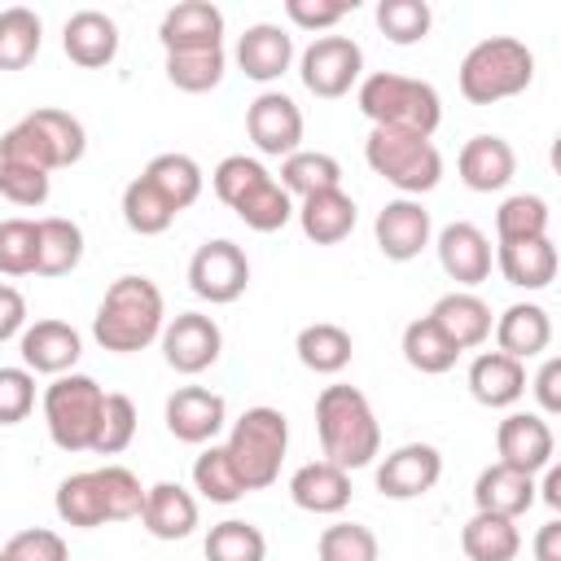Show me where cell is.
<instances>
[{"label":"cell","mask_w":561,"mask_h":561,"mask_svg":"<svg viewBox=\"0 0 561 561\" xmlns=\"http://www.w3.org/2000/svg\"><path fill=\"white\" fill-rule=\"evenodd\" d=\"M276 184L289 197L329 193V188H342V162L333 153H320V149H298V153L280 158V180Z\"/></svg>","instance_id":"obj_34"},{"label":"cell","mask_w":561,"mask_h":561,"mask_svg":"<svg viewBox=\"0 0 561 561\" xmlns=\"http://www.w3.org/2000/svg\"><path fill=\"white\" fill-rule=\"evenodd\" d=\"M245 131L259 153L289 158L302 149V110L285 92H259L245 110Z\"/></svg>","instance_id":"obj_12"},{"label":"cell","mask_w":561,"mask_h":561,"mask_svg":"<svg viewBox=\"0 0 561 561\" xmlns=\"http://www.w3.org/2000/svg\"><path fill=\"white\" fill-rule=\"evenodd\" d=\"M535 561H561V522H543L535 535Z\"/></svg>","instance_id":"obj_56"},{"label":"cell","mask_w":561,"mask_h":561,"mask_svg":"<svg viewBox=\"0 0 561 561\" xmlns=\"http://www.w3.org/2000/svg\"><path fill=\"white\" fill-rule=\"evenodd\" d=\"M364 162L403 197H421L443 180V153L434 149L430 136H416V131L373 127L364 140Z\"/></svg>","instance_id":"obj_7"},{"label":"cell","mask_w":561,"mask_h":561,"mask_svg":"<svg viewBox=\"0 0 561 561\" xmlns=\"http://www.w3.org/2000/svg\"><path fill=\"white\" fill-rule=\"evenodd\" d=\"M399 351H403L408 368H416V373H425V377L451 373V368H456V359H460V351L443 337V329H438L430 316H421V320H412V324L403 329Z\"/></svg>","instance_id":"obj_36"},{"label":"cell","mask_w":561,"mask_h":561,"mask_svg":"<svg viewBox=\"0 0 561 561\" xmlns=\"http://www.w3.org/2000/svg\"><path fill=\"white\" fill-rule=\"evenodd\" d=\"M250 285V259L237 241L228 237H215V241H202L188 259V289L210 302V307H224V302H237Z\"/></svg>","instance_id":"obj_10"},{"label":"cell","mask_w":561,"mask_h":561,"mask_svg":"<svg viewBox=\"0 0 561 561\" xmlns=\"http://www.w3.org/2000/svg\"><path fill=\"white\" fill-rule=\"evenodd\" d=\"M175 206L145 180V175H136L127 188H123V224L136 232V237H158V232H167L171 224H175Z\"/></svg>","instance_id":"obj_39"},{"label":"cell","mask_w":561,"mask_h":561,"mask_svg":"<svg viewBox=\"0 0 561 561\" xmlns=\"http://www.w3.org/2000/svg\"><path fill=\"white\" fill-rule=\"evenodd\" d=\"M140 522L153 539H188L197 530V495L180 482H153L145 486Z\"/></svg>","instance_id":"obj_27"},{"label":"cell","mask_w":561,"mask_h":561,"mask_svg":"<svg viewBox=\"0 0 561 561\" xmlns=\"http://www.w3.org/2000/svg\"><path fill=\"white\" fill-rule=\"evenodd\" d=\"M316 557L320 561H377L381 557V543L368 526L359 522H333L320 530L316 539Z\"/></svg>","instance_id":"obj_47"},{"label":"cell","mask_w":561,"mask_h":561,"mask_svg":"<svg viewBox=\"0 0 561 561\" xmlns=\"http://www.w3.org/2000/svg\"><path fill=\"white\" fill-rule=\"evenodd\" d=\"M430 320L443 329V337L465 355V351H478L486 337H491V324H495V316H491V307L473 294V289H451V294H443L434 307H430Z\"/></svg>","instance_id":"obj_22"},{"label":"cell","mask_w":561,"mask_h":561,"mask_svg":"<svg viewBox=\"0 0 561 561\" xmlns=\"http://www.w3.org/2000/svg\"><path fill=\"white\" fill-rule=\"evenodd\" d=\"M39 232V259H35V276H66L79 267L83 259V228L66 215H44L35 219Z\"/></svg>","instance_id":"obj_33"},{"label":"cell","mask_w":561,"mask_h":561,"mask_svg":"<svg viewBox=\"0 0 561 561\" xmlns=\"http://www.w3.org/2000/svg\"><path fill=\"white\" fill-rule=\"evenodd\" d=\"M530 390H535V399H539V416H557V412H561V359H557V355H548V359L539 364Z\"/></svg>","instance_id":"obj_54"},{"label":"cell","mask_w":561,"mask_h":561,"mask_svg":"<svg viewBox=\"0 0 561 561\" xmlns=\"http://www.w3.org/2000/svg\"><path fill=\"white\" fill-rule=\"evenodd\" d=\"M31 408H35V373L22 364L0 368V425L26 421Z\"/></svg>","instance_id":"obj_52"},{"label":"cell","mask_w":561,"mask_h":561,"mask_svg":"<svg viewBox=\"0 0 561 561\" xmlns=\"http://www.w3.org/2000/svg\"><path fill=\"white\" fill-rule=\"evenodd\" d=\"M294 215H298L302 237L316 241V245H337V241H346V237L355 232V219H359L355 197L342 193V188L302 197V206H294Z\"/></svg>","instance_id":"obj_30"},{"label":"cell","mask_w":561,"mask_h":561,"mask_svg":"<svg viewBox=\"0 0 561 561\" xmlns=\"http://www.w3.org/2000/svg\"><path fill=\"white\" fill-rule=\"evenodd\" d=\"M26 123H31V127L44 136V145L53 149L57 171H61V167H75V162L83 158V149H88V131H83V123H79L70 110L39 105V110L26 114Z\"/></svg>","instance_id":"obj_38"},{"label":"cell","mask_w":561,"mask_h":561,"mask_svg":"<svg viewBox=\"0 0 561 561\" xmlns=\"http://www.w3.org/2000/svg\"><path fill=\"white\" fill-rule=\"evenodd\" d=\"M355 105L373 127H390V131L434 136L443 123V101H438L434 83L412 79V75H394V70L364 75L355 88Z\"/></svg>","instance_id":"obj_4"},{"label":"cell","mask_w":561,"mask_h":561,"mask_svg":"<svg viewBox=\"0 0 561 561\" xmlns=\"http://www.w3.org/2000/svg\"><path fill=\"white\" fill-rule=\"evenodd\" d=\"M175 210H188L202 197V167L188 153H158L149 158V167L140 171Z\"/></svg>","instance_id":"obj_37"},{"label":"cell","mask_w":561,"mask_h":561,"mask_svg":"<svg viewBox=\"0 0 561 561\" xmlns=\"http://www.w3.org/2000/svg\"><path fill=\"white\" fill-rule=\"evenodd\" d=\"M456 171H460L465 188H473V193H500L513 180V171H517V153H513V145L504 136L482 131V136H469L460 145Z\"/></svg>","instance_id":"obj_21"},{"label":"cell","mask_w":561,"mask_h":561,"mask_svg":"<svg viewBox=\"0 0 561 561\" xmlns=\"http://www.w3.org/2000/svg\"><path fill=\"white\" fill-rule=\"evenodd\" d=\"M373 237H377V250L390 259V263H408L416 259L430 237H434V224H430V210L416 202V197H394L377 210L373 219Z\"/></svg>","instance_id":"obj_15"},{"label":"cell","mask_w":561,"mask_h":561,"mask_svg":"<svg viewBox=\"0 0 561 561\" xmlns=\"http://www.w3.org/2000/svg\"><path fill=\"white\" fill-rule=\"evenodd\" d=\"M162 324H167V302H162V289L149 280V276H118L96 316H92V337L101 351H114V355H136L145 351L149 342L162 337Z\"/></svg>","instance_id":"obj_1"},{"label":"cell","mask_w":561,"mask_h":561,"mask_svg":"<svg viewBox=\"0 0 561 561\" xmlns=\"http://www.w3.org/2000/svg\"><path fill=\"white\" fill-rule=\"evenodd\" d=\"M22 329H26V298L0 280V342L22 337Z\"/></svg>","instance_id":"obj_55"},{"label":"cell","mask_w":561,"mask_h":561,"mask_svg":"<svg viewBox=\"0 0 561 561\" xmlns=\"http://www.w3.org/2000/svg\"><path fill=\"white\" fill-rule=\"evenodd\" d=\"M495 451H500V465L522 469V473L535 478L539 469L552 465L557 434H552L548 416H539V412H508L495 425Z\"/></svg>","instance_id":"obj_13"},{"label":"cell","mask_w":561,"mask_h":561,"mask_svg":"<svg viewBox=\"0 0 561 561\" xmlns=\"http://www.w3.org/2000/svg\"><path fill=\"white\" fill-rule=\"evenodd\" d=\"M443 478V451L434 443H403L377 465V491L386 500H416Z\"/></svg>","instance_id":"obj_14"},{"label":"cell","mask_w":561,"mask_h":561,"mask_svg":"<svg viewBox=\"0 0 561 561\" xmlns=\"http://www.w3.org/2000/svg\"><path fill=\"white\" fill-rule=\"evenodd\" d=\"M491 333H495V351L526 364V359H535L552 346V316L539 302H513L495 316Z\"/></svg>","instance_id":"obj_24"},{"label":"cell","mask_w":561,"mask_h":561,"mask_svg":"<svg viewBox=\"0 0 561 561\" xmlns=\"http://www.w3.org/2000/svg\"><path fill=\"white\" fill-rule=\"evenodd\" d=\"M145 504V486L127 465H101V469H83L61 478L53 508L66 526L79 530H96L105 522H131L140 517Z\"/></svg>","instance_id":"obj_2"},{"label":"cell","mask_w":561,"mask_h":561,"mask_svg":"<svg viewBox=\"0 0 561 561\" xmlns=\"http://www.w3.org/2000/svg\"><path fill=\"white\" fill-rule=\"evenodd\" d=\"M548 202L535 193H513L500 202L495 210V241H530V237H548Z\"/></svg>","instance_id":"obj_42"},{"label":"cell","mask_w":561,"mask_h":561,"mask_svg":"<svg viewBox=\"0 0 561 561\" xmlns=\"http://www.w3.org/2000/svg\"><path fill=\"white\" fill-rule=\"evenodd\" d=\"M158 39L167 53L184 48H224V13L210 0H180L162 13Z\"/></svg>","instance_id":"obj_19"},{"label":"cell","mask_w":561,"mask_h":561,"mask_svg":"<svg viewBox=\"0 0 561 561\" xmlns=\"http://www.w3.org/2000/svg\"><path fill=\"white\" fill-rule=\"evenodd\" d=\"M167 430L180 438V443H215V434L228 425V403L224 394L206 390V386H180L171 399H167Z\"/></svg>","instance_id":"obj_17"},{"label":"cell","mask_w":561,"mask_h":561,"mask_svg":"<svg viewBox=\"0 0 561 561\" xmlns=\"http://www.w3.org/2000/svg\"><path fill=\"white\" fill-rule=\"evenodd\" d=\"M162 359L175 368V373H184V377H197V373H206L215 359H219V351H224V329L210 320V316H202V311H180L175 320H167L162 324Z\"/></svg>","instance_id":"obj_11"},{"label":"cell","mask_w":561,"mask_h":561,"mask_svg":"<svg viewBox=\"0 0 561 561\" xmlns=\"http://www.w3.org/2000/svg\"><path fill=\"white\" fill-rule=\"evenodd\" d=\"M39 259L35 219H0V276H31Z\"/></svg>","instance_id":"obj_48"},{"label":"cell","mask_w":561,"mask_h":561,"mask_svg":"<svg viewBox=\"0 0 561 561\" xmlns=\"http://www.w3.org/2000/svg\"><path fill=\"white\" fill-rule=\"evenodd\" d=\"M136 421H140V416H136L131 394L110 390V394H105V408H101V425H96L92 451H96V456H118V451H127L131 438H136Z\"/></svg>","instance_id":"obj_46"},{"label":"cell","mask_w":561,"mask_h":561,"mask_svg":"<svg viewBox=\"0 0 561 561\" xmlns=\"http://www.w3.org/2000/svg\"><path fill=\"white\" fill-rule=\"evenodd\" d=\"M535 478L522 473V469H508V465H486L473 482V508L478 513H500V517H522L535 508Z\"/></svg>","instance_id":"obj_29"},{"label":"cell","mask_w":561,"mask_h":561,"mask_svg":"<svg viewBox=\"0 0 561 561\" xmlns=\"http://www.w3.org/2000/svg\"><path fill=\"white\" fill-rule=\"evenodd\" d=\"M0 561H70V548H66V539L57 530L31 526V530H18L0 548Z\"/></svg>","instance_id":"obj_51"},{"label":"cell","mask_w":561,"mask_h":561,"mask_svg":"<svg viewBox=\"0 0 561 561\" xmlns=\"http://www.w3.org/2000/svg\"><path fill=\"white\" fill-rule=\"evenodd\" d=\"M430 26H434V9L425 0H381L377 4V31L399 48L421 44L430 35Z\"/></svg>","instance_id":"obj_44"},{"label":"cell","mask_w":561,"mask_h":561,"mask_svg":"<svg viewBox=\"0 0 561 561\" xmlns=\"http://www.w3.org/2000/svg\"><path fill=\"white\" fill-rule=\"evenodd\" d=\"M434 250H438V267L456 280V285H465V289H473V285H482L486 276H491V241H486V232L478 228V224H469V219H456V224H447L443 232H438V241H434Z\"/></svg>","instance_id":"obj_18"},{"label":"cell","mask_w":561,"mask_h":561,"mask_svg":"<svg viewBox=\"0 0 561 561\" xmlns=\"http://www.w3.org/2000/svg\"><path fill=\"white\" fill-rule=\"evenodd\" d=\"M316 434L320 451L337 469H364L381 451V425L364 390L355 386H324L316 394Z\"/></svg>","instance_id":"obj_3"},{"label":"cell","mask_w":561,"mask_h":561,"mask_svg":"<svg viewBox=\"0 0 561 561\" xmlns=\"http://www.w3.org/2000/svg\"><path fill=\"white\" fill-rule=\"evenodd\" d=\"M302 88L320 101H337L364 79V48L351 35H316L298 57Z\"/></svg>","instance_id":"obj_9"},{"label":"cell","mask_w":561,"mask_h":561,"mask_svg":"<svg viewBox=\"0 0 561 561\" xmlns=\"http://www.w3.org/2000/svg\"><path fill=\"white\" fill-rule=\"evenodd\" d=\"M289 500L302 508V513H316V517H333L351 504V473L329 465V460H311V465H298L294 478H289Z\"/></svg>","instance_id":"obj_25"},{"label":"cell","mask_w":561,"mask_h":561,"mask_svg":"<svg viewBox=\"0 0 561 561\" xmlns=\"http://www.w3.org/2000/svg\"><path fill=\"white\" fill-rule=\"evenodd\" d=\"M469 394L482 408H513L526 394V364L504 351H478L469 364Z\"/></svg>","instance_id":"obj_26"},{"label":"cell","mask_w":561,"mask_h":561,"mask_svg":"<svg viewBox=\"0 0 561 561\" xmlns=\"http://www.w3.org/2000/svg\"><path fill=\"white\" fill-rule=\"evenodd\" d=\"M539 473H543V482L535 486V495H539L548 508H561V469L548 465V469H539Z\"/></svg>","instance_id":"obj_57"},{"label":"cell","mask_w":561,"mask_h":561,"mask_svg":"<svg viewBox=\"0 0 561 561\" xmlns=\"http://www.w3.org/2000/svg\"><path fill=\"white\" fill-rule=\"evenodd\" d=\"M101 408H105V390L88 373L53 377V386L44 390L48 438L61 451H92V438H96V425H101Z\"/></svg>","instance_id":"obj_8"},{"label":"cell","mask_w":561,"mask_h":561,"mask_svg":"<svg viewBox=\"0 0 561 561\" xmlns=\"http://www.w3.org/2000/svg\"><path fill=\"white\" fill-rule=\"evenodd\" d=\"M224 70H228V57L224 48H184V53H167V79L180 88V92H210L224 83Z\"/></svg>","instance_id":"obj_40"},{"label":"cell","mask_w":561,"mask_h":561,"mask_svg":"<svg viewBox=\"0 0 561 561\" xmlns=\"http://www.w3.org/2000/svg\"><path fill=\"white\" fill-rule=\"evenodd\" d=\"M18 355H22V368H31V373L66 377V373H75V364L83 355V337L66 320H35L22 329Z\"/></svg>","instance_id":"obj_16"},{"label":"cell","mask_w":561,"mask_h":561,"mask_svg":"<svg viewBox=\"0 0 561 561\" xmlns=\"http://www.w3.org/2000/svg\"><path fill=\"white\" fill-rule=\"evenodd\" d=\"M193 486H197L202 500H210V504H237V500L245 495V486H241V478H237L228 451L215 447V443L193 460Z\"/></svg>","instance_id":"obj_45"},{"label":"cell","mask_w":561,"mask_h":561,"mask_svg":"<svg viewBox=\"0 0 561 561\" xmlns=\"http://www.w3.org/2000/svg\"><path fill=\"white\" fill-rule=\"evenodd\" d=\"M294 351H298V364H302V368H311V373H320V377H333V373H342V368L351 364L355 342H351V333H346L342 324L316 320V324L298 329Z\"/></svg>","instance_id":"obj_31"},{"label":"cell","mask_w":561,"mask_h":561,"mask_svg":"<svg viewBox=\"0 0 561 561\" xmlns=\"http://www.w3.org/2000/svg\"><path fill=\"white\" fill-rule=\"evenodd\" d=\"M206 561H267V539L254 522L228 517L219 526H210L206 535Z\"/></svg>","instance_id":"obj_43"},{"label":"cell","mask_w":561,"mask_h":561,"mask_svg":"<svg viewBox=\"0 0 561 561\" xmlns=\"http://www.w3.org/2000/svg\"><path fill=\"white\" fill-rule=\"evenodd\" d=\"M232 215H237L245 228H254V232H276V228H285V224L294 219V197L276 184V175H267L259 188H250V193L232 206Z\"/></svg>","instance_id":"obj_41"},{"label":"cell","mask_w":561,"mask_h":561,"mask_svg":"<svg viewBox=\"0 0 561 561\" xmlns=\"http://www.w3.org/2000/svg\"><path fill=\"white\" fill-rule=\"evenodd\" d=\"M237 66L254 83H272L294 66V35L276 22H254L237 39Z\"/></svg>","instance_id":"obj_23"},{"label":"cell","mask_w":561,"mask_h":561,"mask_svg":"<svg viewBox=\"0 0 561 561\" xmlns=\"http://www.w3.org/2000/svg\"><path fill=\"white\" fill-rule=\"evenodd\" d=\"M495 267L508 285L517 289H548L557 280L561 254L552 245V237H530V241H504L495 250Z\"/></svg>","instance_id":"obj_28"},{"label":"cell","mask_w":561,"mask_h":561,"mask_svg":"<svg viewBox=\"0 0 561 561\" xmlns=\"http://www.w3.org/2000/svg\"><path fill=\"white\" fill-rule=\"evenodd\" d=\"M44 44V22L26 4L0 9V70H26Z\"/></svg>","instance_id":"obj_35"},{"label":"cell","mask_w":561,"mask_h":561,"mask_svg":"<svg viewBox=\"0 0 561 561\" xmlns=\"http://www.w3.org/2000/svg\"><path fill=\"white\" fill-rule=\"evenodd\" d=\"M351 9L355 0H285V18L302 31H333Z\"/></svg>","instance_id":"obj_53"},{"label":"cell","mask_w":561,"mask_h":561,"mask_svg":"<svg viewBox=\"0 0 561 561\" xmlns=\"http://www.w3.org/2000/svg\"><path fill=\"white\" fill-rule=\"evenodd\" d=\"M224 451H228V460H232V469H237L245 491L272 486L280 478V460L289 451V421H285V412L267 408V403L245 408L232 421Z\"/></svg>","instance_id":"obj_6"},{"label":"cell","mask_w":561,"mask_h":561,"mask_svg":"<svg viewBox=\"0 0 561 561\" xmlns=\"http://www.w3.org/2000/svg\"><path fill=\"white\" fill-rule=\"evenodd\" d=\"M460 548L469 561H513L522 552V530L513 517L500 513H473L460 526Z\"/></svg>","instance_id":"obj_32"},{"label":"cell","mask_w":561,"mask_h":561,"mask_svg":"<svg viewBox=\"0 0 561 561\" xmlns=\"http://www.w3.org/2000/svg\"><path fill=\"white\" fill-rule=\"evenodd\" d=\"M535 79V53L513 35H486L478 39L460 61V96L469 105H495L508 96H522Z\"/></svg>","instance_id":"obj_5"},{"label":"cell","mask_w":561,"mask_h":561,"mask_svg":"<svg viewBox=\"0 0 561 561\" xmlns=\"http://www.w3.org/2000/svg\"><path fill=\"white\" fill-rule=\"evenodd\" d=\"M48 193H53V175L48 171L0 158V197H9L13 206H44Z\"/></svg>","instance_id":"obj_50"},{"label":"cell","mask_w":561,"mask_h":561,"mask_svg":"<svg viewBox=\"0 0 561 561\" xmlns=\"http://www.w3.org/2000/svg\"><path fill=\"white\" fill-rule=\"evenodd\" d=\"M61 48L75 66L83 70H101L118 57V22L101 9H79L66 18L61 26Z\"/></svg>","instance_id":"obj_20"},{"label":"cell","mask_w":561,"mask_h":561,"mask_svg":"<svg viewBox=\"0 0 561 561\" xmlns=\"http://www.w3.org/2000/svg\"><path fill=\"white\" fill-rule=\"evenodd\" d=\"M267 175H272V171H267L259 158H245V153H228V158H224V162L210 171V184H215V197H219V202L232 210V206H237V202H241L250 188H259Z\"/></svg>","instance_id":"obj_49"}]
</instances>
